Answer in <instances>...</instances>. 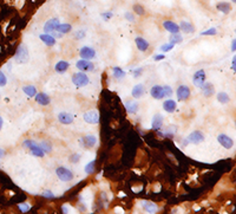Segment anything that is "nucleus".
I'll return each mask as SVG.
<instances>
[{
	"mask_svg": "<svg viewBox=\"0 0 236 214\" xmlns=\"http://www.w3.org/2000/svg\"><path fill=\"white\" fill-rule=\"evenodd\" d=\"M5 155H6V152H5L2 148H0V159H4Z\"/></svg>",
	"mask_w": 236,
	"mask_h": 214,
	"instance_id": "obj_52",
	"label": "nucleus"
},
{
	"mask_svg": "<svg viewBox=\"0 0 236 214\" xmlns=\"http://www.w3.org/2000/svg\"><path fill=\"white\" fill-rule=\"evenodd\" d=\"M41 196H44V198H46V199H53L54 194L51 192V190H45V192H43Z\"/></svg>",
	"mask_w": 236,
	"mask_h": 214,
	"instance_id": "obj_44",
	"label": "nucleus"
},
{
	"mask_svg": "<svg viewBox=\"0 0 236 214\" xmlns=\"http://www.w3.org/2000/svg\"><path fill=\"white\" fill-rule=\"evenodd\" d=\"M235 63H236V57H233V62H231V67H233V71H235Z\"/></svg>",
	"mask_w": 236,
	"mask_h": 214,
	"instance_id": "obj_54",
	"label": "nucleus"
},
{
	"mask_svg": "<svg viewBox=\"0 0 236 214\" xmlns=\"http://www.w3.org/2000/svg\"><path fill=\"white\" fill-rule=\"evenodd\" d=\"M216 10H218L220 12H222L223 14H228L231 11V5L229 2H226V1H221L216 5Z\"/></svg>",
	"mask_w": 236,
	"mask_h": 214,
	"instance_id": "obj_28",
	"label": "nucleus"
},
{
	"mask_svg": "<svg viewBox=\"0 0 236 214\" xmlns=\"http://www.w3.org/2000/svg\"><path fill=\"white\" fill-rule=\"evenodd\" d=\"M142 72H143V67H138V69H136V70L132 71V75H134L135 78H138L142 75Z\"/></svg>",
	"mask_w": 236,
	"mask_h": 214,
	"instance_id": "obj_46",
	"label": "nucleus"
},
{
	"mask_svg": "<svg viewBox=\"0 0 236 214\" xmlns=\"http://www.w3.org/2000/svg\"><path fill=\"white\" fill-rule=\"evenodd\" d=\"M114 212H115V213H119V212H121V213H124V209L121 207H116L115 209H114Z\"/></svg>",
	"mask_w": 236,
	"mask_h": 214,
	"instance_id": "obj_53",
	"label": "nucleus"
},
{
	"mask_svg": "<svg viewBox=\"0 0 236 214\" xmlns=\"http://www.w3.org/2000/svg\"><path fill=\"white\" fill-rule=\"evenodd\" d=\"M217 101L221 103V104H228L229 103V96L227 95V92H223V91H221V92H218L217 94Z\"/></svg>",
	"mask_w": 236,
	"mask_h": 214,
	"instance_id": "obj_33",
	"label": "nucleus"
},
{
	"mask_svg": "<svg viewBox=\"0 0 236 214\" xmlns=\"http://www.w3.org/2000/svg\"><path fill=\"white\" fill-rule=\"evenodd\" d=\"M182 41H183V37L178 33H172L169 37V43H170V44L176 45V44H180V43H182Z\"/></svg>",
	"mask_w": 236,
	"mask_h": 214,
	"instance_id": "obj_32",
	"label": "nucleus"
},
{
	"mask_svg": "<svg viewBox=\"0 0 236 214\" xmlns=\"http://www.w3.org/2000/svg\"><path fill=\"white\" fill-rule=\"evenodd\" d=\"M207 82V76H205V71L204 70H197L194 76H193V84L196 88L201 89L203 87V84Z\"/></svg>",
	"mask_w": 236,
	"mask_h": 214,
	"instance_id": "obj_5",
	"label": "nucleus"
},
{
	"mask_svg": "<svg viewBox=\"0 0 236 214\" xmlns=\"http://www.w3.org/2000/svg\"><path fill=\"white\" fill-rule=\"evenodd\" d=\"M150 95H151V97H154L155 100H162V98L165 97V96H164L163 87H161V85H155V87L151 88Z\"/></svg>",
	"mask_w": 236,
	"mask_h": 214,
	"instance_id": "obj_16",
	"label": "nucleus"
},
{
	"mask_svg": "<svg viewBox=\"0 0 236 214\" xmlns=\"http://www.w3.org/2000/svg\"><path fill=\"white\" fill-rule=\"evenodd\" d=\"M142 203V207L144 208V211L145 212H148L150 214H154L156 212H158V206L156 205L155 202H152V201H148V200H142L141 201Z\"/></svg>",
	"mask_w": 236,
	"mask_h": 214,
	"instance_id": "obj_15",
	"label": "nucleus"
},
{
	"mask_svg": "<svg viewBox=\"0 0 236 214\" xmlns=\"http://www.w3.org/2000/svg\"><path fill=\"white\" fill-rule=\"evenodd\" d=\"M118 196H119V198H125L126 195H125V193H122V192H121V193H119V195H118Z\"/></svg>",
	"mask_w": 236,
	"mask_h": 214,
	"instance_id": "obj_56",
	"label": "nucleus"
},
{
	"mask_svg": "<svg viewBox=\"0 0 236 214\" xmlns=\"http://www.w3.org/2000/svg\"><path fill=\"white\" fill-rule=\"evenodd\" d=\"M94 166H96V160H92L91 162H89L88 165L84 167V172L88 175L92 174L94 172Z\"/></svg>",
	"mask_w": 236,
	"mask_h": 214,
	"instance_id": "obj_35",
	"label": "nucleus"
},
{
	"mask_svg": "<svg viewBox=\"0 0 236 214\" xmlns=\"http://www.w3.org/2000/svg\"><path fill=\"white\" fill-rule=\"evenodd\" d=\"M39 38H40V40L46 46H53L54 44H56V38H54L53 36H51V34L47 33L39 34Z\"/></svg>",
	"mask_w": 236,
	"mask_h": 214,
	"instance_id": "obj_25",
	"label": "nucleus"
},
{
	"mask_svg": "<svg viewBox=\"0 0 236 214\" xmlns=\"http://www.w3.org/2000/svg\"><path fill=\"white\" fill-rule=\"evenodd\" d=\"M72 83L77 88H84L88 87L90 84V78L85 72H77V74L72 75Z\"/></svg>",
	"mask_w": 236,
	"mask_h": 214,
	"instance_id": "obj_3",
	"label": "nucleus"
},
{
	"mask_svg": "<svg viewBox=\"0 0 236 214\" xmlns=\"http://www.w3.org/2000/svg\"><path fill=\"white\" fill-rule=\"evenodd\" d=\"M176 107H177L176 102L174 100H171V98H169V100L164 101V103H163V109H164L167 113H170V114L175 111Z\"/></svg>",
	"mask_w": 236,
	"mask_h": 214,
	"instance_id": "obj_26",
	"label": "nucleus"
},
{
	"mask_svg": "<svg viewBox=\"0 0 236 214\" xmlns=\"http://www.w3.org/2000/svg\"><path fill=\"white\" fill-rule=\"evenodd\" d=\"M79 54H81V59L91 60L96 57V51L90 46H83L81 49V51H79Z\"/></svg>",
	"mask_w": 236,
	"mask_h": 214,
	"instance_id": "obj_13",
	"label": "nucleus"
},
{
	"mask_svg": "<svg viewBox=\"0 0 236 214\" xmlns=\"http://www.w3.org/2000/svg\"><path fill=\"white\" fill-rule=\"evenodd\" d=\"M7 84V77L6 75L4 74V71L0 70V88L5 87Z\"/></svg>",
	"mask_w": 236,
	"mask_h": 214,
	"instance_id": "obj_39",
	"label": "nucleus"
},
{
	"mask_svg": "<svg viewBox=\"0 0 236 214\" xmlns=\"http://www.w3.org/2000/svg\"><path fill=\"white\" fill-rule=\"evenodd\" d=\"M176 95L178 101H187L190 97V89L187 85H180L176 90Z\"/></svg>",
	"mask_w": 236,
	"mask_h": 214,
	"instance_id": "obj_12",
	"label": "nucleus"
},
{
	"mask_svg": "<svg viewBox=\"0 0 236 214\" xmlns=\"http://www.w3.org/2000/svg\"><path fill=\"white\" fill-rule=\"evenodd\" d=\"M124 105H125V109H126V111H128L129 114L132 115L136 114L138 111V109H139V104L136 101H126L124 103Z\"/></svg>",
	"mask_w": 236,
	"mask_h": 214,
	"instance_id": "obj_20",
	"label": "nucleus"
},
{
	"mask_svg": "<svg viewBox=\"0 0 236 214\" xmlns=\"http://www.w3.org/2000/svg\"><path fill=\"white\" fill-rule=\"evenodd\" d=\"M70 66V63L66 60H59L56 65H54V70L58 72V74H64Z\"/></svg>",
	"mask_w": 236,
	"mask_h": 214,
	"instance_id": "obj_27",
	"label": "nucleus"
},
{
	"mask_svg": "<svg viewBox=\"0 0 236 214\" xmlns=\"http://www.w3.org/2000/svg\"><path fill=\"white\" fill-rule=\"evenodd\" d=\"M81 161V154L76 153V154H72L70 156V162L71 163H78Z\"/></svg>",
	"mask_w": 236,
	"mask_h": 214,
	"instance_id": "obj_41",
	"label": "nucleus"
},
{
	"mask_svg": "<svg viewBox=\"0 0 236 214\" xmlns=\"http://www.w3.org/2000/svg\"><path fill=\"white\" fill-rule=\"evenodd\" d=\"M61 212L63 213H66V214H68V213H73L74 212V209L68 203H64L63 206H61Z\"/></svg>",
	"mask_w": 236,
	"mask_h": 214,
	"instance_id": "obj_38",
	"label": "nucleus"
},
{
	"mask_svg": "<svg viewBox=\"0 0 236 214\" xmlns=\"http://www.w3.org/2000/svg\"><path fill=\"white\" fill-rule=\"evenodd\" d=\"M163 90H164V96H165V97H171V95H172V89H171V87L164 85V87H163Z\"/></svg>",
	"mask_w": 236,
	"mask_h": 214,
	"instance_id": "obj_43",
	"label": "nucleus"
},
{
	"mask_svg": "<svg viewBox=\"0 0 236 214\" xmlns=\"http://www.w3.org/2000/svg\"><path fill=\"white\" fill-rule=\"evenodd\" d=\"M204 139H205L204 134L201 130H195V131L189 134V136L187 137V141H188V143H191V144H200L204 141Z\"/></svg>",
	"mask_w": 236,
	"mask_h": 214,
	"instance_id": "obj_6",
	"label": "nucleus"
},
{
	"mask_svg": "<svg viewBox=\"0 0 236 214\" xmlns=\"http://www.w3.org/2000/svg\"><path fill=\"white\" fill-rule=\"evenodd\" d=\"M97 142H98L97 136H94V135H85L84 137H81V146H83L84 148H88V149L93 148L94 146L97 144Z\"/></svg>",
	"mask_w": 236,
	"mask_h": 214,
	"instance_id": "obj_9",
	"label": "nucleus"
},
{
	"mask_svg": "<svg viewBox=\"0 0 236 214\" xmlns=\"http://www.w3.org/2000/svg\"><path fill=\"white\" fill-rule=\"evenodd\" d=\"M164 58H165V54H156V56H154V60H155V62L163 60Z\"/></svg>",
	"mask_w": 236,
	"mask_h": 214,
	"instance_id": "obj_49",
	"label": "nucleus"
},
{
	"mask_svg": "<svg viewBox=\"0 0 236 214\" xmlns=\"http://www.w3.org/2000/svg\"><path fill=\"white\" fill-rule=\"evenodd\" d=\"M174 47H175L174 44H170V43H169V44H164V45H162V46L159 47V50L162 51L163 54H165V52H168V51H171Z\"/></svg>",
	"mask_w": 236,
	"mask_h": 214,
	"instance_id": "obj_37",
	"label": "nucleus"
},
{
	"mask_svg": "<svg viewBox=\"0 0 236 214\" xmlns=\"http://www.w3.org/2000/svg\"><path fill=\"white\" fill-rule=\"evenodd\" d=\"M144 91H145V88L143 84H137L135 87L132 88V91H131V95H132V97L136 98V100H138V98H141L142 96L144 95Z\"/></svg>",
	"mask_w": 236,
	"mask_h": 214,
	"instance_id": "obj_24",
	"label": "nucleus"
},
{
	"mask_svg": "<svg viewBox=\"0 0 236 214\" xmlns=\"http://www.w3.org/2000/svg\"><path fill=\"white\" fill-rule=\"evenodd\" d=\"M124 17H125V19L128 20V21H130V23H132V21H135V15H134V14H132V13H130V12H126V13H125V15H124Z\"/></svg>",
	"mask_w": 236,
	"mask_h": 214,
	"instance_id": "obj_47",
	"label": "nucleus"
},
{
	"mask_svg": "<svg viewBox=\"0 0 236 214\" xmlns=\"http://www.w3.org/2000/svg\"><path fill=\"white\" fill-rule=\"evenodd\" d=\"M163 27H164L168 32H170L171 34L178 33V32H180V27H178V25H177L176 23H174V21H171V20H165V21H163Z\"/></svg>",
	"mask_w": 236,
	"mask_h": 214,
	"instance_id": "obj_17",
	"label": "nucleus"
},
{
	"mask_svg": "<svg viewBox=\"0 0 236 214\" xmlns=\"http://www.w3.org/2000/svg\"><path fill=\"white\" fill-rule=\"evenodd\" d=\"M30 59V54H28V50L25 44H20L17 51H15V54H14V60L19 64H26L27 62Z\"/></svg>",
	"mask_w": 236,
	"mask_h": 214,
	"instance_id": "obj_2",
	"label": "nucleus"
},
{
	"mask_svg": "<svg viewBox=\"0 0 236 214\" xmlns=\"http://www.w3.org/2000/svg\"><path fill=\"white\" fill-rule=\"evenodd\" d=\"M235 50H236V39H233V41H231V51L235 52Z\"/></svg>",
	"mask_w": 236,
	"mask_h": 214,
	"instance_id": "obj_51",
	"label": "nucleus"
},
{
	"mask_svg": "<svg viewBox=\"0 0 236 214\" xmlns=\"http://www.w3.org/2000/svg\"><path fill=\"white\" fill-rule=\"evenodd\" d=\"M163 127V116L161 114H156L152 118V122H151V128L154 130H161Z\"/></svg>",
	"mask_w": 236,
	"mask_h": 214,
	"instance_id": "obj_19",
	"label": "nucleus"
},
{
	"mask_svg": "<svg viewBox=\"0 0 236 214\" xmlns=\"http://www.w3.org/2000/svg\"><path fill=\"white\" fill-rule=\"evenodd\" d=\"M2 124H4V120H2V117L0 116V130L2 129Z\"/></svg>",
	"mask_w": 236,
	"mask_h": 214,
	"instance_id": "obj_55",
	"label": "nucleus"
},
{
	"mask_svg": "<svg viewBox=\"0 0 236 214\" xmlns=\"http://www.w3.org/2000/svg\"><path fill=\"white\" fill-rule=\"evenodd\" d=\"M112 17H114V13H112V12H104V13H101V18L105 20V21L111 19Z\"/></svg>",
	"mask_w": 236,
	"mask_h": 214,
	"instance_id": "obj_45",
	"label": "nucleus"
},
{
	"mask_svg": "<svg viewBox=\"0 0 236 214\" xmlns=\"http://www.w3.org/2000/svg\"><path fill=\"white\" fill-rule=\"evenodd\" d=\"M59 23H60L59 18H51V19H48L45 23V25H44V32L47 34H51L53 31H56V27L58 26Z\"/></svg>",
	"mask_w": 236,
	"mask_h": 214,
	"instance_id": "obj_11",
	"label": "nucleus"
},
{
	"mask_svg": "<svg viewBox=\"0 0 236 214\" xmlns=\"http://www.w3.org/2000/svg\"><path fill=\"white\" fill-rule=\"evenodd\" d=\"M52 34H53L54 38H63V33H60V32H56V31H53Z\"/></svg>",
	"mask_w": 236,
	"mask_h": 214,
	"instance_id": "obj_50",
	"label": "nucleus"
},
{
	"mask_svg": "<svg viewBox=\"0 0 236 214\" xmlns=\"http://www.w3.org/2000/svg\"><path fill=\"white\" fill-rule=\"evenodd\" d=\"M231 1H233V2H236V0H231Z\"/></svg>",
	"mask_w": 236,
	"mask_h": 214,
	"instance_id": "obj_57",
	"label": "nucleus"
},
{
	"mask_svg": "<svg viewBox=\"0 0 236 214\" xmlns=\"http://www.w3.org/2000/svg\"><path fill=\"white\" fill-rule=\"evenodd\" d=\"M135 11H136V13L139 14V15H142V14L144 13V8H143L141 5H136V6H135Z\"/></svg>",
	"mask_w": 236,
	"mask_h": 214,
	"instance_id": "obj_48",
	"label": "nucleus"
},
{
	"mask_svg": "<svg viewBox=\"0 0 236 214\" xmlns=\"http://www.w3.org/2000/svg\"><path fill=\"white\" fill-rule=\"evenodd\" d=\"M23 147L26 148L30 150V153L35 156V157H44L45 156V153H44V150L40 148L39 146V143H37L34 140H30V139H27L23 142Z\"/></svg>",
	"mask_w": 236,
	"mask_h": 214,
	"instance_id": "obj_1",
	"label": "nucleus"
},
{
	"mask_svg": "<svg viewBox=\"0 0 236 214\" xmlns=\"http://www.w3.org/2000/svg\"><path fill=\"white\" fill-rule=\"evenodd\" d=\"M23 91H24L25 95L28 96L30 98H31V97H34L35 94H37V89H35L34 85H25V87L23 88Z\"/></svg>",
	"mask_w": 236,
	"mask_h": 214,
	"instance_id": "obj_31",
	"label": "nucleus"
},
{
	"mask_svg": "<svg viewBox=\"0 0 236 214\" xmlns=\"http://www.w3.org/2000/svg\"><path fill=\"white\" fill-rule=\"evenodd\" d=\"M39 146H40V148L44 150L45 154H50V153L52 152V146H51V143L47 142V141H41L40 143H39Z\"/></svg>",
	"mask_w": 236,
	"mask_h": 214,
	"instance_id": "obj_34",
	"label": "nucleus"
},
{
	"mask_svg": "<svg viewBox=\"0 0 236 214\" xmlns=\"http://www.w3.org/2000/svg\"><path fill=\"white\" fill-rule=\"evenodd\" d=\"M201 89H202V92L205 97H211L215 94V88L213 85V83H210V82H205Z\"/></svg>",
	"mask_w": 236,
	"mask_h": 214,
	"instance_id": "obj_22",
	"label": "nucleus"
},
{
	"mask_svg": "<svg viewBox=\"0 0 236 214\" xmlns=\"http://www.w3.org/2000/svg\"><path fill=\"white\" fill-rule=\"evenodd\" d=\"M85 34H86V32H85L84 30H78V31H76V33H74V38L77 40L83 39V38H85Z\"/></svg>",
	"mask_w": 236,
	"mask_h": 214,
	"instance_id": "obj_40",
	"label": "nucleus"
},
{
	"mask_svg": "<svg viewBox=\"0 0 236 214\" xmlns=\"http://www.w3.org/2000/svg\"><path fill=\"white\" fill-rule=\"evenodd\" d=\"M31 207H32V205H31L30 202H21V203L18 205L19 211L23 212V213H26V212H28V211L31 209Z\"/></svg>",
	"mask_w": 236,
	"mask_h": 214,
	"instance_id": "obj_36",
	"label": "nucleus"
},
{
	"mask_svg": "<svg viewBox=\"0 0 236 214\" xmlns=\"http://www.w3.org/2000/svg\"><path fill=\"white\" fill-rule=\"evenodd\" d=\"M84 121L89 124H98L99 123V114L97 110H89L83 115Z\"/></svg>",
	"mask_w": 236,
	"mask_h": 214,
	"instance_id": "obj_7",
	"label": "nucleus"
},
{
	"mask_svg": "<svg viewBox=\"0 0 236 214\" xmlns=\"http://www.w3.org/2000/svg\"><path fill=\"white\" fill-rule=\"evenodd\" d=\"M216 33H217L216 28L215 27H211V28L207 30V31H203L202 33H201V36H215Z\"/></svg>",
	"mask_w": 236,
	"mask_h": 214,
	"instance_id": "obj_42",
	"label": "nucleus"
},
{
	"mask_svg": "<svg viewBox=\"0 0 236 214\" xmlns=\"http://www.w3.org/2000/svg\"><path fill=\"white\" fill-rule=\"evenodd\" d=\"M76 66L78 70H81L83 72H91L94 70V64L92 62L88 59H81L76 63Z\"/></svg>",
	"mask_w": 236,
	"mask_h": 214,
	"instance_id": "obj_8",
	"label": "nucleus"
},
{
	"mask_svg": "<svg viewBox=\"0 0 236 214\" xmlns=\"http://www.w3.org/2000/svg\"><path fill=\"white\" fill-rule=\"evenodd\" d=\"M135 43H136L137 49H138L141 52H145L149 49V41L147 39H144V38H142V37H137L135 39Z\"/></svg>",
	"mask_w": 236,
	"mask_h": 214,
	"instance_id": "obj_23",
	"label": "nucleus"
},
{
	"mask_svg": "<svg viewBox=\"0 0 236 214\" xmlns=\"http://www.w3.org/2000/svg\"><path fill=\"white\" fill-rule=\"evenodd\" d=\"M35 102L38 103V104H40V105H48L50 103H51V98H50V96L46 94H44V92H39V94H35Z\"/></svg>",
	"mask_w": 236,
	"mask_h": 214,
	"instance_id": "obj_18",
	"label": "nucleus"
},
{
	"mask_svg": "<svg viewBox=\"0 0 236 214\" xmlns=\"http://www.w3.org/2000/svg\"><path fill=\"white\" fill-rule=\"evenodd\" d=\"M72 30V26L70 25V24H58V26L56 27V32H60V33L65 34V33H68L70 31Z\"/></svg>",
	"mask_w": 236,
	"mask_h": 214,
	"instance_id": "obj_29",
	"label": "nucleus"
},
{
	"mask_svg": "<svg viewBox=\"0 0 236 214\" xmlns=\"http://www.w3.org/2000/svg\"><path fill=\"white\" fill-rule=\"evenodd\" d=\"M56 175L58 176V179L63 182H70L73 180V173L65 167H58L56 169Z\"/></svg>",
	"mask_w": 236,
	"mask_h": 214,
	"instance_id": "obj_4",
	"label": "nucleus"
},
{
	"mask_svg": "<svg viewBox=\"0 0 236 214\" xmlns=\"http://www.w3.org/2000/svg\"><path fill=\"white\" fill-rule=\"evenodd\" d=\"M180 30H182L184 33H194L195 32V27L194 25L190 23V21H185V20H182L181 23H180Z\"/></svg>",
	"mask_w": 236,
	"mask_h": 214,
	"instance_id": "obj_21",
	"label": "nucleus"
},
{
	"mask_svg": "<svg viewBox=\"0 0 236 214\" xmlns=\"http://www.w3.org/2000/svg\"><path fill=\"white\" fill-rule=\"evenodd\" d=\"M112 75H114V77H115L116 79H122V78L125 77L126 72H125L123 69H121V67L115 66V67H112Z\"/></svg>",
	"mask_w": 236,
	"mask_h": 214,
	"instance_id": "obj_30",
	"label": "nucleus"
},
{
	"mask_svg": "<svg viewBox=\"0 0 236 214\" xmlns=\"http://www.w3.org/2000/svg\"><path fill=\"white\" fill-rule=\"evenodd\" d=\"M57 118H58V121L60 122L61 124L68 126V124L73 123L74 116L72 114H70V113H66V111H61V113H59V114H58Z\"/></svg>",
	"mask_w": 236,
	"mask_h": 214,
	"instance_id": "obj_14",
	"label": "nucleus"
},
{
	"mask_svg": "<svg viewBox=\"0 0 236 214\" xmlns=\"http://www.w3.org/2000/svg\"><path fill=\"white\" fill-rule=\"evenodd\" d=\"M217 141L226 149H231L234 147V141H233V139H230L227 134H220L217 136Z\"/></svg>",
	"mask_w": 236,
	"mask_h": 214,
	"instance_id": "obj_10",
	"label": "nucleus"
}]
</instances>
